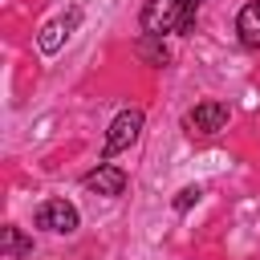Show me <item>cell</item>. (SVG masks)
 <instances>
[{
    "label": "cell",
    "mask_w": 260,
    "mask_h": 260,
    "mask_svg": "<svg viewBox=\"0 0 260 260\" xmlns=\"http://www.w3.org/2000/svg\"><path fill=\"white\" fill-rule=\"evenodd\" d=\"M138 57L150 61V65H167V45H162V37L142 32V41H138Z\"/></svg>",
    "instance_id": "9"
},
{
    "label": "cell",
    "mask_w": 260,
    "mask_h": 260,
    "mask_svg": "<svg viewBox=\"0 0 260 260\" xmlns=\"http://www.w3.org/2000/svg\"><path fill=\"white\" fill-rule=\"evenodd\" d=\"M228 118H232V110H228L223 102H199V106L183 118V126H187V134L211 138V134H219V130L228 126Z\"/></svg>",
    "instance_id": "1"
},
{
    "label": "cell",
    "mask_w": 260,
    "mask_h": 260,
    "mask_svg": "<svg viewBox=\"0 0 260 260\" xmlns=\"http://www.w3.org/2000/svg\"><path fill=\"white\" fill-rule=\"evenodd\" d=\"M138 130H142V110H122V114L110 122V134H106L102 154H106V158H114L118 150H126V146L138 138Z\"/></svg>",
    "instance_id": "4"
},
{
    "label": "cell",
    "mask_w": 260,
    "mask_h": 260,
    "mask_svg": "<svg viewBox=\"0 0 260 260\" xmlns=\"http://www.w3.org/2000/svg\"><path fill=\"white\" fill-rule=\"evenodd\" d=\"M32 223H37V228H45V232L69 236V232H77V207H73L69 199H45V203L37 207Z\"/></svg>",
    "instance_id": "2"
},
{
    "label": "cell",
    "mask_w": 260,
    "mask_h": 260,
    "mask_svg": "<svg viewBox=\"0 0 260 260\" xmlns=\"http://www.w3.org/2000/svg\"><path fill=\"white\" fill-rule=\"evenodd\" d=\"M0 252H4L8 260H20V256H32V240H28V236H24L20 228H12V223H8V228L0 232Z\"/></svg>",
    "instance_id": "8"
},
{
    "label": "cell",
    "mask_w": 260,
    "mask_h": 260,
    "mask_svg": "<svg viewBox=\"0 0 260 260\" xmlns=\"http://www.w3.org/2000/svg\"><path fill=\"white\" fill-rule=\"evenodd\" d=\"M236 32H240V41H244L248 49H260V0H252V4L240 8V16H236Z\"/></svg>",
    "instance_id": "7"
},
{
    "label": "cell",
    "mask_w": 260,
    "mask_h": 260,
    "mask_svg": "<svg viewBox=\"0 0 260 260\" xmlns=\"http://www.w3.org/2000/svg\"><path fill=\"white\" fill-rule=\"evenodd\" d=\"M77 20H81V8H69V16H61V20H49V24L41 28V37H37L41 53H57V49H61V41L77 28Z\"/></svg>",
    "instance_id": "6"
},
{
    "label": "cell",
    "mask_w": 260,
    "mask_h": 260,
    "mask_svg": "<svg viewBox=\"0 0 260 260\" xmlns=\"http://www.w3.org/2000/svg\"><path fill=\"white\" fill-rule=\"evenodd\" d=\"M179 4L183 0H146L142 4V32H150V37L179 32Z\"/></svg>",
    "instance_id": "3"
},
{
    "label": "cell",
    "mask_w": 260,
    "mask_h": 260,
    "mask_svg": "<svg viewBox=\"0 0 260 260\" xmlns=\"http://www.w3.org/2000/svg\"><path fill=\"white\" fill-rule=\"evenodd\" d=\"M81 183H85V191H98V195H110V199H114V195L126 191V171L114 167V162H102V167L89 171Z\"/></svg>",
    "instance_id": "5"
},
{
    "label": "cell",
    "mask_w": 260,
    "mask_h": 260,
    "mask_svg": "<svg viewBox=\"0 0 260 260\" xmlns=\"http://www.w3.org/2000/svg\"><path fill=\"white\" fill-rule=\"evenodd\" d=\"M199 195H203V187H195V183H191V187H183V191L175 195V211H191V207L199 203Z\"/></svg>",
    "instance_id": "11"
},
{
    "label": "cell",
    "mask_w": 260,
    "mask_h": 260,
    "mask_svg": "<svg viewBox=\"0 0 260 260\" xmlns=\"http://www.w3.org/2000/svg\"><path fill=\"white\" fill-rule=\"evenodd\" d=\"M199 8H203V0H183V4H179V32H183V37L195 28V16H199Z\"/></svg>",
    "instance_id": "10"
}]
</instances>
